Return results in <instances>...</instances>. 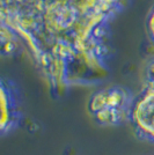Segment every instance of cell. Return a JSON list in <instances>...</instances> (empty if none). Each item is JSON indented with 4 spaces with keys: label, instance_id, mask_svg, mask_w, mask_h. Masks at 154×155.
Wrapping results in <instances>:
<instances>
[{
    "label": "cell",
    "instance_id": "obj_1",
    "mask_svg": "<svg viewBox=\"0 0 154 155\" xmlns=\"http://www.w3.org/2000/svg\"><path fill=\"white\" fill-rule=\"evenodd\" d=\"M135 100L131 91L124 87H107L90 96L88 110L99 124L116 126L130 120Z\"/></svg>",
    "mask_w": 154,
    "mask_h": 155
},
{
    "label": "cell",
    "instance_id": "obj_2",
    "mask_svg": "<svg viewBox=\"0 0 154 155\" xmlns=\"http://www.w3.org/2000/svg\"><path fill=\"white\" fill-rule=\"evenodd\" d=\"M130 120L138 136L154 142V86H148L135 100Z\"/></svg>",
    "mask_w": 154,
    "mask_h": 155
},
{
    "label": "cell",
    "instance_id": "obj_3",
    "mask_svg": "<svg viewBox=\"0 0 154 155\" xmlns=\"http://www.w3.org/2000/svg\"><path fill=\"white\" fill-rule=\"evenodd\" d=\"M19 123V109L13 91L2 81L1 84V132H9Z\"/></svg>",
    "mask_w": 154,
    "mask_h": 155
},
{
    "label": "cell",
    "instance_id": "obj_4",
    "mask_svg": "<svg viewBox=\"0 0 154 155\" xmlns=\"http://www.w3.org/2000/svg\"><path fill=\"white\" fill-rule=\"evenodd\" d=\"M146 78H147L148 86H154V59H152L147 65Z\"/></svg>",
    "mask_w": 154,
    "mask_h": 155
},
{
    "label": "cell",
    "instance_id": "obj_5",
    "mask_svg": "<svg viewBox=\"0 0 154 155\" xmlns=\"http://www.w3.org/2000/svg\"><path fill=\"white\" fill-rule=\"evenodd\" d=\"M149 27H151V31H152V35H153V37H154V11L152 12V15H151Z\"/></svg>",
    "mask_w": 154,
    "mask_h": 155
}]
</instances>
